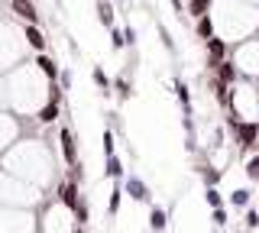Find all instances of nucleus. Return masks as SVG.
Wrapping results in <instances>:
<instances>
[{
	"mask_svg": "<svg viewBox=\"0 0 259 233\" xmlns=\"http://www.w3.org/2000/svg\"><path fill=\"white\" fill-rule=\"evenodd\" d=\"M233 143H237L240 152H249L259 143V120H243V123L233 126Z\"/></svg>",
	"mask_w": 259,
	"mask_h": 233,
	"instance_id": "1",
	"label": "nucleus"
},
{
	"mask_svg": "<svg viewBox=\"0 0 259 233\" xmlns=\"http://www.w3.org/2000/svg\"><path fill=\"white\" fill-rule=\"evenodd\" d=\"M55 201H59V204H62L68 214H75V207L81 204L78 181H71V178H62V181H59V188H55Z\"/></svg>",
	"mask_w": 259,
	"mask_h": 233,
	"instance_id": "2",
	"label": "nucleus"
},
{
	"mask_svg": "<svg viewBox=\"0 0 259 233\" xmlns=\"http://www.w3.org/2000/svg\"><path fill=\"white\" fill-rule=\"evenodd\" d=\"M123 195H130L133 201H140V204H152V191H149V184H146L140 175H130V172H126V178H123Z\"/></svg>",
	"mask_w": 259,
	"mask_h": 233,
	"instance_id": "3",
	"label": "nucleus"
},
{
	"mask_svg": "<svg viewBox=\"0 0 259 233\" xmlns=\"http://www.w3.org/2000/svg\"><path fill=\"white\" fill-rule=\"evenodd\" d=\"M207 68L214 71V65L217 62H224L227 55H230V42H227V39H221V36H214V39H207Z\"/></svg>",
	"mask_w": 259,
	"mask_h": 233,
	"instance_id": "4",
	"label": "nucleus"
},
{
	"mask_svg": "<svg viewBox=\"0 0 259 233\" xmlns=\"http://www.w3.org/2000/svg\"><path fill=\"white\" fill-rule=\"evenodd\" d=\"M10 10L26 23V26H29V23H32V26H39V10H36L32 0H10Z\"/></svg>",
	"mask_w": 259,
	"mask_h": 233,
	"instance_id": "5",
	"label": "nucleus"
},
{
	"mask_svg": "<svg viewBox=\"0 0 259 233\" xmlns=\"http://www.w3.org/2000/svg\"><path fill=\"white\" fill-rule=\"evenodd\" d=\"M36 68H39V75H42L49 84H59V71H62V68L55 65V59H52V55L39 52V55H36Z\"/></svg>",
	"mask_w": 259,
	"mask_h": 233,
	"instance_id": "6",
	"label": "nucleus"
},
{
	"mask_svg": "<svg viewBox=\"0 0 259 233\" xmlns=\"http://www.w3.org/2000/svg\"><path fill=\"white\" fill-rule=\"evenodd\" d=\"M214 71H217V81H224V84H237L240 81V68L237 65H233V59H224V62H217V65H214Z\"/></svg>",
	"mask_w": 259,
	"mask_h": 233,
	"instance_id": "7",
	"label": "nucleus"
},
{
	"mask_svg": "<svg viewBox=\"0 0 259 233\" xmlns=\"http://www.w3.org/2000/svg\"><path fill=\"white\" fill-rule=\"evenodd\" d=\"M194 172L201 175L204 188H217V184H221V178H224V172H221V168H214L210 162H198V165H194Z\"/></svg>",
	"mask_w": 259,
	"mask_h": 233,
	"instance_id": "8",
	"label": "nucleus"
},
{
	"mask_svg": "<svg viewBox=\"0 0 259 233\" xmlns=\"http://www.w3.org/2000/svg\"><path fill=\"white\" fill-rule=\"evenodd\" d=\"M113 94H117V101L133 98V75H130V71H120V75L113 78Z\"/></svg>",
	"mask_w": 259,
	"mask_h": 233,
	"instance_id": "9",
	"label": "nucleus"
},
{
	"mask_svg": "<svg viewBox=\"0 0 259 233\" xmlns=\"http://www.w3.org/2000/svg\"><path fill=\"white\" fill-rule=\"evenodd\" d=\"M104 175H107L110 181H123L126 178V168H123V159L117 156V152H113V156H104Z\"/></svg>",
	"mask_w": 259,
	"mask_h": 233,
	"instance_id": "10",
	"label": "nucleus"
},
{
	"mask_svg": "<svg viewBox=\"0 0 259 233\" xmlns=\"http://www.w3.org/2000/svg\"><path fill=\"white\" fill-rule=\"evenodd\" d=\"M23 36H26V42H29V49H36V52H46L49 49V42H46V33H42V26H23Z\"/></svg>",
	"mask_w": 259,
	"mask_h": 233,
	"instance_id": "11",
	"label": "nucleus"
},
{
	"mask_svg": "<svg viewBox=\"0 0 259 233\" xmlns=\"http://www.w3.org/2000/svg\"><path fill=\"white\" fill-rule=\"evenodd\" d=\"M91 81H94V87L104 94V98H110V94H113V78H110L101 65H94V68H91Z\"/></svg>",
	"mask_w": 259,
	"mask_h": 233,
	"instance_id": "12",
	"label": "nucleus"
},
{
	"mask_svg": "<svg viewBox=\"0 0 259 233\" xmlns=\"http://www.w3.org/2000/svg\"><path fill=\"white\" fill-rule=\"evenodd\" d=\"M165 227H168V211L159 207V204H149V230L152 233H165Z\"/></svg>",
	"mask_w": 259,
	"mask_h": 233,
	"instance_id": "13",
	"label": "nucleus"
},
{
	"mask_svg": "<svg viewBox=\"0 0 259 233\" xmlns=\"http://www.w3.org/2000/svg\"><path fill=\"white\" fill-rule=\"evenodd\" d=\"M175 98H178V104H182L185 117H194V107H191V91H188V84H185L182 78H175Z\"/></svg>",
	"mask_w": 259,
	"mask_h": 233,
	"instance_id": "14",
	"label": "nucleus"
},
{
	"mask_svg": "<svg viewBox=\"0 0 259 233\" xmlns=\"http://www.w3.org/2000/svg\"><path fill=\"white\" fill-rule=\"evenodd\" d=\"M120 204H123V181H113L110 198H107V217H117L120 214Z\"/></svg>",
	"mask_w": 259,
	"mask_h": 233,
	"instance_id": "15",
	"label": "nucleus"
},
{
	"mask_svg": "<svg viewBox=\"0 0 259 233\" xmlns=\"http://www.w3.org/2000/svg\"><path fill=\"white\" fill-rule=\"evenodd\" d=\"M97 23L101 26H107V29H113L117 23H113V7H110V0H97Z\"/></svg>",
	"mask_w": 259,
	"mask_h": 233,
	"instance_id": "16",
	"label": "nucleus"
},
{
	"mask_svg": "<svg viewBox=\"0 0 259 233\" xmlns=\"http://www.w3.org/2000/svg\"><path fill=\"white\" fill-rule=\"evenodd\" d=\"M194 29H198V39H204V42L217 36L214 33V17H210V13H207V17H201V20H194Z\"/></svg>",
	"mask_w": 259,
	"mask_h": 233,
	"instance_id": "17",
	"label": "nucleus"
},
{
	"mask_svg": "<svg viewBox=\"0 0 259 233\" xmlns=\"http://www.w3.org/2000/svg\"><path fill=\"white\" fill-rule=\"evenodd\" d=\"M210 4H214V0H188L185 10H188L194 20H201V17H207V13H210Z\"/></svg>",
	"mask_w": 259,
	"mask_h": 233,
	"instance_id": "18",
	"label": "nucleus"
},
{
	"mask_svg": "<svg viewBox=\"0 0 259 233\" xmlns=\"http://www.w3.org/2000/svg\"><path fill=\"white\" fill-rule=\"evenodd\" d=\"M249 201H253V191H249V188H237V191L230 195V204H233V207H240V211H246Z\"/></svg>",
	"mask_w": 259,
	"mask_h": 233,
	"instance_id": "19",
	"label": "nucleus"
},
{
	"mask_svg": "<svg viewBox=\"0 0 259 233\" xmlns=\"http://www.w3.org/2000/svg\"><path fill=\"white\" fill-rule=\"evenodd\" d=\"M204 204L210 207V211L224 207V195H221V188H204Z\"/></svg>",
	"mask_w": 259,
	"mask_h": 233,
	"instance_id": "20",
	"label": "nucleus"
},
{
	"mask_svg": "<svg viewBox=\"0 0 259 233\" xmlns=\"http://www.w3.org/2000/svg\"><path fill=\"white\" fill-rule=\"evenodd\" d=\"M243 227H246V230H259V211H256V207H246V217H243Z\"/></svg>",
	"mask_w": 259,
	"mask_h": 233,
	"instance_id": "21",
	"label": "nucleus"
},
{
	"mask_svg": "<svg viewBox=\"0 0 259 233\" xmlns=\"http://www.w3.org/2000/svg\"><path fill=\"white\" fill-rule=\"evenodd\" d=\"M243 172H246V178H249V181H259V156L246 159V168H243Z\"/></svg>",
	"mask_w": 259,
	"mask_h": 233,
	"instance_id": "22",
	"label": "nucleus"
},
{
	"mask_svg": "<svg viewBox=\"0 0 259 233\" xmlns=\"http://www.w3.org/2000/svg\"><path fill=\"white\" fill-rule=\"evenodd\" d=\"M159 39H162V45H165V52L175 55V39H172V33H168L165 26H159Z\"/></svg>",
	"mask_w": 259,
	"mask_h": 233,
	"instance_id": "23",
	"label": "nucleus"
},
{
	"mask_svg": "<svg viewBox=\"0 0 259 233\" xmlns=\"http://www.w3.org/2000/svg\"><path fill=\"white\" fill-rule=\"evenodd\" d=\"M113 152H117V143H113V130L107 126L104 130V156H113Z\"/></svg>",
	"mask_w": 259,
	"mask_h": 233,
	"instance_id": "24",
	"label": "nucleus"
},
{
	"mask_svg": "<svg viewBox=\"0 0 259 233\" xmlns=\"http://www.w3.org/2000/svg\"><path fill=\"white\" fill-rule=\"evenodd\" d=\"M210 220H214L217 230H224V227H227V207H217V211H210Z\"/></svg>",
	"mask_w": 259,
	"mask_h": 233,
	"instance_id": "25",
	"label": "nucleus"
},
{
	"mask_svg": "<svg viewBox=\"0 0 259 233\" xmlns=\"http://www.w3.org/2000/svg\"><path fill=\"white\" fill-rule=\"evenodd\" d=\"M110 45H113V49H123V45H126L123 29H120V26H113V29H110Z\"/></svg>",
	"mask_w": 259,
	"mask_h": 233,
	"instance_id": "26",
	"label": "nucleus"
},
{
	"mask_svg": "<svg viewBox=\"0 0 259 233\" xmlns=\"http://www.w3.org/2000/svg\"><path fill=\"white\" fill-rule=\"evenodd\" d=\"M136 36H140V33H136V26H130V23H126V26H123V39H126L130 49H136V42H140Z\"/></svg>",
	"mask_w": 259,
	"mask_h": 233,
	"instance_id": "27",
	"label": "nucleus"
},
{
	"mask_svg": "<svg viewBox=\"0 0 259 233\" xmlns=\"http://www.w3.org/2000/svg\"><path fill=\"white\" fill-rule=\"evenodd\" d=\"M59 87H62V91H71V71L68 68L59 71Z\"/></svg>",
	"mask_w": 259,
	"mask_h": 233,
	"instance_id": "28",
	"label": "nucleus"
},
{
	"mask_svg": "<svg viewBox=\"0 0 259 233\" xmlns=\"http://www.w3.org/2000/svg\"><path fill=\"white\" fill-rule=\"evenodd\" d=\"M71 233H88V230H84V227H78V223H75V230H71Z\"/></svg>",
	"mask_w": 259,
	"mask_h": 233,
	"instance_id": "29",
	"label": "nucleus"
}]
</instances>
